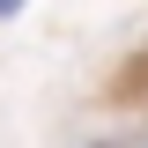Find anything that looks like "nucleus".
Segmentation results:
<instances>
[{"label":"nucleus","instance_id":"obj_1","mask_svg":"<svg viewBox=\"0 0 148 148\" xmlns=\"http://www.w3.org/2000/svg\"><path fill=\"white\" fill-rule=\"evenodd\" d=\"M15 8H22V0H0V15H15Z\"/></svg>","mask_w":148,"mask_h":148}]
</instances>
